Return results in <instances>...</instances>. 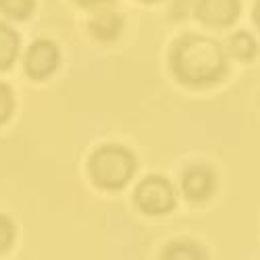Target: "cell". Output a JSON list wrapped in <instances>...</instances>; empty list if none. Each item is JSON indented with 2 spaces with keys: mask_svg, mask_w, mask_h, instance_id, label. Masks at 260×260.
Masks as SVG:
<instances>
[{
  "mask_svg": "<svg viewBox=\"0 0 260 260\" xmlns=\"http://www.w3.org/2000/svg\"><path fill=\"white\" fill-rule=\"evenodd\" d=\"M171 64L177 79L187 85L214 83L227 71L221 44L204 36L181 38L173 50Z\"/></svg>",
  "mask_w": 260,
  "mask_h": 260,
  "instance_id": "cell-1",
  "label": "cell"
},
{
  "mask_svg": "<svg viewBox=\"0 0 260 260\" xmlns=\"http://www.w3.org/2000/svg\"><path fill=\"white\" fill-rule=\"evenodd\" d=\"M136 171V158L123 146H102L90 158V177L98 187L121 189Z\"/></svg>",
  "mask_w": 260,
  "mask_h": 260,
  "instance_id": "cell-2",
  "label": "cell"
},
{
  "mask_svg": "<svg viewBox=\"0 0 260 260\" xmlns=\"http://www.w3.org/2000/svg\"><path fill=\"white\" fill-rule=\"evenodd\" d=\"M136 204L146 214H165L175 206V193L165 177L150 175L136 189Z\"/></svg>",
  "mask_w": 260,
  "mask_h": 260,
  "instance_id": "cell-3",
  "label": "cell"
},
{
  "mask_svg": "<svg viewBox=\"0 0 260 260\" xmlns=\"http://www.w3.org/2000/svg\"><path fill=\"white\" fill-rule=\"evenodd\" d=\"M58 67V48L50 40H38L27 50L25 69L34 79H44Z\"/></svg>",
  "mask_w": 260,
  "mask_h": 260,
  "instance_id": "cell-4",
  "label": "cell"
},
{
  "mask_svg": "<svg viewBox=\"0 0 260 260\" xmlns=\"http://www.w3.org/2000/svg\"><path fill=\"white\" fill-rule=\"evenodd\" d=\"M196 15L206 25H231L240 15V0H200Z\"/></svg>",
  "mask_w": 260,
  "mask_h": 260,
  "instance_id": "cell-5",
  "label": "cell"
},
{
  "mask_svg": "<svg viewBox=\"0 0 260 260\" xmlns=\"http://www.w3.org/2000/svg\"><path fill=\"white\" fill-rule=\"evenodd\" d=\"M181 187L185 191V196L191 200H206L210 193L214 191V175L212 171L204 165L189 167L183 173Z\"/></svg>",
  "mask_w": 260,
  "mask_h": 260,
  "instance_id": "cell-6",
  "label": "cell"
},
{
  "mask_svg": "<svg viewBox=\"0 0 260 260\" xmlns=\"http://www.w3.org/2000/svg\"><path fill=\"white\" fill-rule=\"evenodd\" d=\"M90 27H92L94 36L100 40H115L123 27V21L115 13H100L96 19H92Z\"/></svg>",
  "mask_w": 260,
  "mask_h": 260,
  "instance_id": "cell-7",
  "label": "cell"
},
{
  "mask_svg": "<svg viewBox=\"0 0 260 260\" xmlns=\"http://www.w3.org/2000/svg\"><path fill=\"white\" fill-rule=\"evenodd\" d=\"M19 50V38L13 29L0 23V71H5L7 67L15 62Z\"/></svg>",
  "mask_w": 260,
  "mask_h": 260,
  "instance_id": "cell-8",
  "label": "cell"
},
{
  "mask_svg": "<svg viewBox=\"0 0 260 260\" xmlns=\"http://www.w3.org/2000/svg\"><path fill=\"white\" fill-rule=\"evenodd\" d=\"M162 260H206V254L191 242H173L167 246Z\"/></svg>",
  "mask_w": 260,
  "mask_h": 260,
  "instance_id": "cell-9",
  "label": "cell"
},
{
  "mask_svg": "<svg viewBox=\"0 0 260 260\" xmlns=\"http://www.w3.org/2000/svg\"><path fill=\"white\" fill-rule=\"evenodd\" d=\"M229 50L235 58H240V60H252L256 56V42L250 34L246 31H240V34H235L229 42Z\"/></svg>",
  "mask_w": 260,
  "mask_h": 260,
  "instance_id": "cell-10",
  "label": "cell"
},
{
  "mask_svg": "<svg viewBox=\"0 0 260 260\" xmlns=\"http://www.w3.org/2000/svg\"><path fill=\"white\" fill-rule=\"evenodd\" d=\"M0 11L15 19H25L34 11V0H0Z\"/></svg>",
  "mask_w": 260,
  "mask_h": 260,
  "instance_id": "cell-11",
  "label": "cell"
},
{
  "mask_svg": "<svg viewBox=\"0 0 260 260\" xmlns=\"http://www.w3.org/2000/svg\"><path fill=\"white\" fill-rule=\"evenodd\" d=\"M15 240V225L11 223L9 216L0 214V254H5Z\"/></svg>",
  "mask_w": 260,
  "mask_h": 260,
  "instance_id": "cell-12",
  "label": "cell"
},
{
  "mask_svg": "<svg viewBox=\"0 0 260 260\" xmlns=\"http://www.w3.org/2000/svg\"><path fill=\"white\" fill-rule=\"evenodd\" d=\"M13 106H15L13 92L7 88L5 83H0V125L9 121V117L13 113Z\"/></svg>",
  "mask_w": 260,
  "mask_h": 260,
  "instance_id": "cell-13",
  "label": "cell"
},
{
  "mask_svg": "<svg viewBox=\"0 0 260 260\" xmlns=\"http://www.w3.org/2000/svg\"><path fill=\"white\" fill-rule=\"evenodd\" d=\"M79 5L83 7H94V5H102V3H108V0H77Z\"/></svg>",
  "mask_w": 260,
  "mask_h": 260,
  "instance_id": "cell-14",
  "label": "cell"
},
{
  "mask_svg": "<svg viewBox=\"0 0 260 260\" xmlns=\"http://www.w3.org/2000/svg\"><path fill=\"white\" fill-rule=\"evenodd\" d=\"M254 17H256V23H258V27H260V3H258L256 9H254Z\"/></svg>",
  "mask_w": 260,
  "mask_h": 260,
  "instance_id": "cell-15",
  "label": "cell"
},
{
  "mask_svg": "<svg viewBox=\"0 0 260 260\" xmlns=\"http://www.w3.org/2000/svg\"><path fill=\"white\" fill-rule=\"evenodd\" d=\"M146 3H152V0H146Z\"/></svg>",
  "mask_w": 260,
  "mask_h": 260,
  "instance_id": "cell-16",
  "label": "cell"
}]
</instances>
